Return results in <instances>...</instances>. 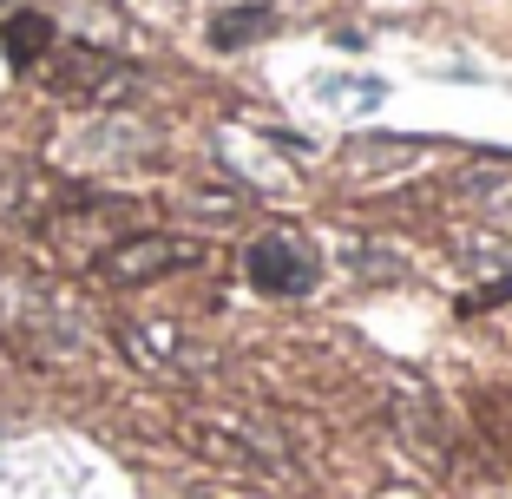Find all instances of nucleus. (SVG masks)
<instances>
[{
	"label": "nucleus",
	"instance_id": "nucleus-1",
	"mask_svg": "<svg viewBox=\"0 0 512 499\" xmlns=\"http://www.w3.org/2000/svg\"><path fill=\"white\" fill-rule=\"evenodd\" d=\"M204 257L197 243H184V237H158V230H138V237H119L99 257V276L106 283H119V289H138V283H158V276H171V270H191V263Z\"/></svg>",
	"mask_w": 512,
	"mask_h": 499
},
{
	"label": "nucleus",
	"instance_id": "nucleus-2",
	"mask_svg": "<svg viewBox=\"0 0 512 499\" xmlns=\"http://www.w3.org/2000/svg\"><path fill=\"white\" fill-rule=\"evenodd\" d=\"M243 270H250V289H263V296H309L316 276H322V263L309 257L302 237H256L250 257H243Z\"/></svg>",
	"mask_w": 512,
	"mask_h": 499
},
{
	"label": "nucleus",
	"instance_id": "nucleus-3",
	"mask_svg": "<svg viewBox=\"0 0 512 499\" xmlns=\"http://www.w3.org/2000/svg\"><path fill=\"white\" fill-rule=\"evenodd\" d=\"M414 158H427V138H394V132H362L342 145V171H355V178H375V171H401L414 165Z\"/></svg>",
	"mask_w": 512,
	"mask_h": 499
},
{
	"label": "nucleus",
	"instance_id": "nucleus-4",
	"mask_svg": "<svg viewBox=\"0 0 512 499\" xmlns=\"http://www.w3.org/2000/svg\"><path fill=\"white\" fill-rule=\"evenodd\" d=\"M46 73H53V79H46L53 92H73V99H79V92H99L106 79H125V66L106 60V53H92V46H66V53L46 60Z\"/></svg>",
	"mask_w": 512,
	"mask_h": 499
},
{
	"label": "nucleus",
	"instance_id": "nucleus-5",
	"mask_svg": "<svg viewBox=\"0 0 512 499\" xmlns=\"http://www.w3.org/2000/svg\"><path fill=\"white\" fill-rule=\"evenodd\" d=\"M276 33V7H230V14L211 20V46L217 53H237V46H256V40H270Z\"/></svg>",
	"mask_w": 512,
	"mask_h": 499
},
{
	"label": "nucleus",
	"instance_id": "nucleus-6",
	"mask_svg": "<svg viewBox=\"0 0 512 499\" xmlns=\"http://www.w3.org/2000/svg\"><path fill=\"white\" fill-rule=\"evenodd\" d=\"M467 197L480 204L486 217H493V224L512 230V158H506V165H480V171H473V178H467Z\"/></svg>",
	"mask_w": 512,
	"mask_h": 499
},
{
	"label": "nucleus",
	"instance_id": "nucleus-7",
	"mask_svg": "<svg viewBox=\"0 0 512 499\" xmlns=\"http://www.w3.org/2000/svg\"><path fill=\"white\" fill-rule=\"evenodd\" d=\"M40 53H53V20L14 14V20H7V60H14V66H33Z\"/></svg>",
	"mask_w": 512,
	"mask_h": 499
},
{
	"label": "nucleus",
	"instance_id": "nucleus-8",
	"mask_svg": "<svg viewBox=\"0 0 512 499\" xmlns=\"http://www.w3.org/2000/svg\"><path fill=\"white\" fill-rule=\"evenodd\" d=\"M388 421H401L407 427V434H414V447H421V454H447V447H440V427H434V414H427L421 408V401H414V394H394V401H388Z\"/></svg>",
	"mask_w": 512,
	"mask_h": 499
},
{
	"label": "nucleus",
	"instance_id": "nucleus-9",
	"mask_svg": "<svg viewBox=\"0 0 512 499\" xmlns=\"http://www.w3.org/2000/svg\"><path fill=\"white\" fill-rule=\"evenodd\" d=\"M348 270L368 276V283H394V276H407V263L401 257H348Z\"/></svg>",
	"mask_w": 512,
	"mask_h": 499
}]
</instances>
